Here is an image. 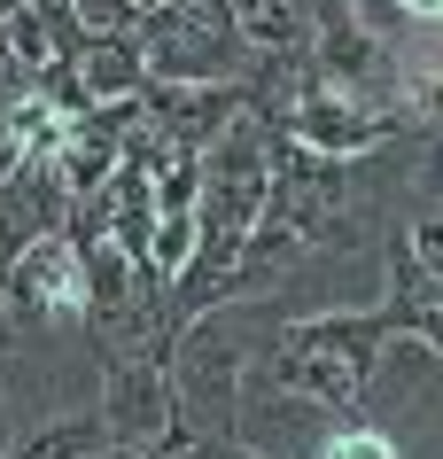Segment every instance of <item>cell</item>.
<instances>
[{
	"instance_id": "30bf717a",
	"label": "cell",
	"mask_w": 443,
	"mask_h": 459,
	"mask_svg": "<svg viewBox=\"0 0 443 459\" xmlns=\"http://www.w3.org/2000/svg\"><path fill=\"white\" fill-rule=\"evenodd\" d=\"M71 78H78V94H86V109H109V101L148 94L141 39H86V48L71 55Z\"/></svg>"
},
{
	"instance_id": "8992f818",
	"label": "cell",
	"mask_w": 443,
	"mask_h": 459,
	"mask_svg": "<svg viewBox=\"0 0 443 459\" xmlns=\"http://www.w3.org/2000/svg\"><path fill=\"white\" fill-rule=\"evenodd\" d=\"M94 412H101V429H109V444H132V452H156V444L179 436V405H172L164 359H109Z\"/></svg>"
},
{
	"instance_id": "9c48e42d",
	"label": "cell",
	"mask_w": 443,
	"mask_h": 459,
	"mask_svg": "<svg viewBox=\"0 0 443 459\" xmlns=\"http://www.w3.org/2000/svg\"><path fill=\"white\" fill-rule=\"evenodd\" d=\"M63 218H71V195L55 187V171H16V179H0V265H16L39 234H63Z\"/></svg>"
},
{
	"instance_id": "5bb4252c",
	"label": "cell",
	"mask_w": 443,
	"mask_h": 459,
	"mask_svg": "<svg viewBox=\"0 0 443 459\" xmlns=\"http://www.w3.org/2000/svg\"><path fill=\"white\" fill-rule=\"evenodd\" d=\"M86 39H132L141 31V0H71Z\"/></svg>"
},
{
	"instance_id": "7c38bea8",
	"label": "cell",
	"mask_w": 443,
	"mask_h": 459,
	"mask_svg": "<svg viewBox=\"0 0 443 459\" xmlns=\"http://www.w3.org/2000/svg\"><path fill=\"white\" fill-rule=\"evenodd\" d=\"M94 452H109L101 412H55V420H39L31 436L8 444V459H94Z\"/></svg>"
},
{
	"instance_id": "277c9868",
	"label": "cell",
	"mask_w": 443,
	"mask_h": 459,
	"mask_svg": "<svg viewBox=\"0 0 443 459\" xmlns=\"http://www.w3.org/2000/svg\"><path fill=\"white\" fill-rule=\"evenodd\" d=\"M0 327L8 335L86 327V265L71 234H39L16 265H0Z\"/></svg>"
},
{
	"instance_id": "9a60e30c",
	"label": "cell",
	"mask_w": 443,
	"mask_h": 459,
	"mask_svg": "<svg viewBox=\"0 0 443 459\" xmlns=\"http://www.w3.org/2000/svg\"><path fill=\"white\" fill-rule=\"evenodd\" d=\"M405 249H413L420 265H428V273L443 281V211H420L413 226H405Z\"/></svg>"
},
{
	"instance_id": "7a4b0ae2",
	"label": "cell",
	"mask_w": 443,
	"mask_h": 459,
	"mask_svg": "<svg viewBox=\"0 0 443 459\" xmlns=\"http://www.w3.org/2000/svg\"><path fill=\"white\" fill-rule=\"evenodd\" d=\"M272 335V312L265 319H242V304H210L202 319H187L172 335V405H179V436H195V444H218L234 436V412H242V374L249 359L265 351Z\"/></svg>"
},
{
	"instance_id": "ffe728a7",
	"label": "cell",
	"mask_w": 443,
	"mask_h": 459,
	"mask_svg": "<svg viewBox=\"0 0 443 459\" xmlns=\"http://www.w3.org/2000/svg\"><path fill=\"white\" fill-rule=\"evenodd\" d=\"M94 459H156V452H132V444H109V452H94Z\"/></svg>"
},
{
	"instance_id": "8fae6325",
	"label": "cell",
	"mask_w": 443,
	"mask_h": 459,
	"mask_svg": "<svg viewBox=\"0 0 443 459\" xmlns=\"http://www.w3.org/2000/svg\"><path fill=\"white\" fill-rule=\"evenodd\" d=\"M311 8L319 0H234V31L249 55H295L311 48Z\"/></svg>"
},
{
	"instance_id": "e0dca14e",
	"label": "cell",
	"mask_w": 443,
	"mask_h": 459,
	"mask_svg": "<svg viewBox=\"0 0 443 459\" xmlns=\"http://www.w3.org/2000/svg\"><path fill=\"white\" fill-rule=\"evenodd\" d=\"M343 8H350V16H366L373 31H396V8H389V0H343Z\"/></svg>"
},
{
	"instance_id": "3957f363",
	"label": "cell",
	"mask_w": 443,
	"mask_h": 459,
	"mask_svg": "<svg viewBox=\"0 0 443 459\" xmlns=\"http://www.w3.org/2000/svg\"><path fill=\"white\" fill-rule=\"evenodd\" d=\"M141 63L156 86H249L257 55L234 31V0H156L141 8Z\"/></svg>"
},
{
	"instance_id": "52a82bcc",
	"label": "cell",
	"mask_w": 443,
	"mask_h": 459,
	"mask_svg": "<svg viewBox=\"0 0 443 459\" xmlns=\"http://www.w3.org/2000/svg\"><path fill=\"white\" fill-rule=\"evenodd\" d=\"M381 312H389V335H413V342H428L443 359V281L428 265H420L413 249H405V234H389L381 242Z\"/></svg>"
},
{
	"instance_id": "ba28073f",
	"label": "cell",
	"mask_w": 443,
	"mask_h": 459,
	"mask_svg": "<svg viewBox=\"0 0 443 459\" xmlns=\"http://www.w3.org/2000/svg\"><path fill=\"white\" fill-rule=\"evenodd\" d=\"M0 48H8V63L39 86L47 71H63L78 48H86V31H78L71 0H24L16 16H0Z\"/></svg>"
},
{
	"instance_id": "4fadbf2b",
	"label": "cell",
	"mask_w": 443,
	"mask_h": 459,
	"mask_svg": "<svg viewBox=\"0 0 443 459\" xmlns=\"http://www.w3.org/2000/svg\"><path fill=\"white\" fill-rule=\"evenodd\" d=\"M311 459H405V452H396V436L381 429V420L343 412V429H327L319 444H311Z\"/></svg>"
},
{
	"instance_id": "6da1fadb",
	"label": "cell",
	"mask_w": 443,
	"mask_h": 459,
	"mask_svg": "<svg viewBox=\"0 0 443 459\" xmlns=\"http://www.w3.org/2000/svg\"><path fill=\"white\" fill-rule=\"evenodd\" d=\"M381 351H389V312L381 304H335V312L272 319V335L249 359V374H265L280 397H303L319 412H358Z\"/></svg>"
},
{
	"instance_id": "5b68a950",
	"label": "cell",
	"mask_w": 443,
	"mask_h": 459,
	"mask_svg": "<svg viewBox=\"0 0 443 459\" xmlns=\"http://www.w3.org/2000/svg\"><path fill=\"white\" fill-rule=\"evenodd\" d=\"M272 133L303 141L311 156H343V164H366V156H381V148H389L405 125H396L381 101H358V94H343V86H327V78L311 71V86L288 101V117L272 125Z\"/></svg>"
},
{
	"instance_id": "44dd1931",
	"label": "cell",
	"mask_w": 443,
	"mask_h": 459,
	"mask_svg": "<svg viewBox=\"0 0 443 459\" xmlns=\"http://www.w3.org/2000/svg\"><path fill=\"white\" fill-rule=\"evenodd\" d=\"M141 8H156V0H141Z\"/></svg>"
},
{
	"instance_id": "2e32d148",
	"label": "cell",
	"mask_w": 443,
	"mask_h": 459,
	"mask_svg": "<svg viewBox=\"0 0 443 459\" xmlns=\"http://www.w3.org/2000/svg\"><path fill=\"white\" fill-rule=\"evenodd\" d=\"M389 8H396V31H405V24L436 31V24H443V0H389Z\"/></svg>"
},
{
	"instance_id": "ac0fdd59",
	"label": "cell",
	"mask_w": 443,
	"mask_h": 459,
	"mask_svg": "<svg viewBox=\"0 0 443 459\" xmlns=\"http://www.w3.org/2000/svg\"><path fill=\"white\" fill-rule=\"evenodd\" d=\"M156 459H210V444H195V436H172V444H156Z\"/></svg>"
},
{
	"instance_id": "d6986e66",
	"label": "cell",
	"mask_w": 443,
	"mask_h": 459,
	"mask_svg": "<svg viewBox=\"0 0 443 459\" xmlns=\"http://www.w3.org/2000/svg\"><path fill=\"white\" fill-rule=\"evenodd\" d=\"M210 459H265V452H249L242 436H218V444H210Z\"/></svg>"
}]
</instances>
